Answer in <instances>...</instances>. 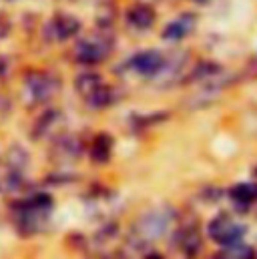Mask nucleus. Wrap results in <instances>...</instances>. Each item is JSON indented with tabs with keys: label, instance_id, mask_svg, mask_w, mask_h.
<instances>
[{
	"label": "nucleus",
	"instance_id": "11",
	"mask_svg": "<svg viewBox=\"0 0 257 259\" xmlns=\"http://www.w3.org/2000/svg\"><path fill=\"white\" fill-rule=\"evenodd\" d=\"M111 151H113V141L111 137L107 135H99L93 143V149H91V157L95 159V163H107L109 157H111Z\"/></svg>",
	"mask_w": 257,
	"mask_h": 259
},
{
	"label": "nucleus",
	"instance_id": "8",
	"mask_svg": "<svg viewBox=\"0 0 257 259\" xmlns=\"http://www.w3.org/2000/svg\"><path fill=\"white\" fill-rule=\"evenodd\" d=\"M51 28H53V32H55L57 38H68V36H72V34L78 32L80 22L74 16H70V14H59V16L53 18Z\"/></svg>",
	"mask_w": 257,
	"mask_h": 259
},
{
	"label": "nucleus",
	"instance_id": "2",
	"mask_svg": "<svg viewBox=\"0 0 257 259\" xmlns=\"http://www.w3.org/2000/svg\"><path fill=\"white\" fill-rule=\"evenodd\" d=\"M109 51H111V40L99 34V36L82 38L74 47V59L82 65H95V63H101L109 55Z\"/></svg>",
	"mask_w": 257,
	"mask_h": 259
},
{
	"label": "nucleus",
	"instance_id": "12",
	"mask_svg": "<svg viewBox=\"0 0 257 259\" xmlns=\"http://www.w3.org/2000/svg\"><path fill=\"white\" fill-rule=\"evenodd\" d=\"M231 199L239 205V207H247L257 199V187L251 183H239L231 189Z\"/></svg>",
	"mask_w": 257,
	"mask_h": 259
},
{
	"label": "nucleus",
	"instance_id": "16",
	"mask_svg": "<svg viewBox=\"0 0 257 259\" xmlns=\"http://www.w3.org/2000/svg\"><path fill=\"white\" fill-rule=\"evenodd\" d=\"M197 2H207V0H197Z\"/></svg>",
	"mask_w": 257,
	"mask_h": 259
},
{
	"label": "nucleus",
	"instance_id": "3",
	"mask_svg": "<svg viewBox=\"0 0 257 259\" xmlns=\"http://www.w3.org/2000/svg\"><path fill=\"white\" fill-rule=\"evenodd\" d=\"M243 233H245V229L239 223L231 221L227 215H219V217H215L209 223V237L213 241L225 245V247L227 245H233V243H239L241 237H243Z\"/></svg>",
	"mask_w": 257,
	"mask_h": 259
},
{
	"label": "nucleus",
	"instance_id": "4",
	"mask_svg": "<svg viewBox=\"0 0 257 259\" xmlns=\"http://www.w3.org/2000/svg\"><path fill=\"white\" fill-rule=\"evenodd\" d=\"M167 225H169V213L167 211H151V213L143 215V219L137 223L135 233L141 239H155V237L165 233Z\"/></svg>",
	"mask_w": 257,
	"mask_h": 259
},
{
	"label": "nucleus",
	"instance_id": "5",
	"mask_svg": "<svg viewBox=\"0 0 257 259\" xmlns=\"http://www.w3.org/2000/svg\"><path fill=\"white\" fill-rule=\"evenodd\" d=\"M57 91V80L47 72H32L26 76V93L34 103H42L51 99V95Z\"/></svg>",
	"mask_w": 257,
	"mask_h": 259
},
{
	"label": "nucleus",
	"instance_id": "7",
	"mask_svg": "<svg viewBox=\"0 0 257 259\" xmlns=\"http://www.w3.org/2000/svg\"><path fill=\"white\" fill-rule=\"evenodd\" d=\"M127 20L135 28H151L155 22V10L149 4H135L127 12Z\"/></svg>",
	"mask_w": 257,
	"mask_h": 259
},
{
	"label": "nucleus",
	"instance_id": "15",
	"mask_svg": "<svg viewBox=\"0 0 257 259\" xmlns=\"http://www.w3.org/2000/svg\"><path fill=\"white\" fill-rule=\"evenodd\" d=\"M4 70H6V61L0 57V74H4Z\"/></svg>",
	"mask_w": 257,
	"mask_h": 259
},
{
	"label": "nucleus",
	"instance_id": "1",
	"mask_svg": "<svg viewBox=\"0 0 257 259\" xmlns=\"http://www.w3.org/2000/svg\"><path fill=\"white\" fill-rule=\"evenodd\" d=\"M51 205H53V199L45 193H36L24 199V201H20L16 205V213H18L16 227L24 235H32V233L40 231L47 217H49Z\"/></svg>",
	"mask_w": 257,
	"mask_h": 259
},
{
	"label": "nucleus",
	"instance_id": "6",
	"mask_svg": "<svg viewBox=\"0 0 257 259\" xmlns=\"http://www.w3.org/2000/svg\"><path fill=\"white\" fill-rule=\"evenodd\" d=\"M131 68H135L137 72L141 74H157L163 66H165V59L161 53L157 51H143V53H137L133 59H131Z\"/></svg>",
	"mask_w": 257,
	"mask_h": 259
},
{
	"label": "nucleus",
	"instance_id": "13",
	"mask_svg": "<svg viewBox=\"0 0 257 259\" xmlns=\"http://www.w3.org/2000/svg\"><path fill=\"white\" fill-rule=\"evenodd\" d=\"M103 84V78H101V74H97V72H84V74H80L78 78H76V91L80 93V97L82 99H87L97 87H101Z\"/></svg>",
	"mask_w": 257,
	"mask_h": 259
},
{
	"label": "nucleus",
	"instance_id": "10",
	"mask_svg": "<svg viewBox=\"0 0 257 259\" xmlns=\"http://www.w3.org/2000/svg\"><path fill=\"white\" fill-rule=\"evenodd\" d=\"M177 241H179V249L185 253V255H195L199 249H201V237L197 233L195 227H185L179 231L177 235Z\"/></svg>",
	"mask_w": 257,
	"mask_h": 259
},
{
	"label": "nucleus",
	"instance_id": "9",
	"mask_svg": "<svg viewBox=\"0 0 257 259\" xmlns=\"http://www.w3.org/2000/svg\"><path fill=\"white\" fill-rule=\"evenodd\" d=\"M193 24H195V20H193L191 14H183L181 18L173 20V22L165 28L163 36L169 38V40H179V38H183V36L189 34V30L193 28Z\"/></svg>",
	"mask_w": 257,
	"mask_h": 259
},
{
	"label": "nucleus",
	"instance_id": "14",
	"mask_svg": "<svg viewBox=\"0 0 257 259\" xmlns=\"http://www.w3.org/2000/svg\"><path fill=\"white\" fill-rule=\"evenodd\" d=\"M91 107H95V109H103V107H109L111 103H113V91L103 82L101 87H97L87 99H84Z\"/></svg>",
	"mask_w": 257,
	"mask_h": 259
}]
</instances>
